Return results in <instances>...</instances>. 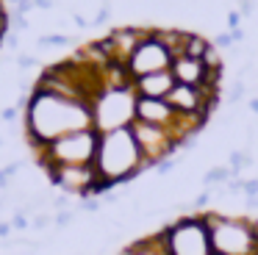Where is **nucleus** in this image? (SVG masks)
<instances>
[{
    "label": "nucleus",
    "instance_id": "obj_1",
    "mask_svg": "<svg viewBox=\"0 0 258 255\" xmlns=\"http://www.w3.org/2000/svg\"><path fill=\"white\" fill-rule=\"evenodd\" d=\"M95 128L92 119V103L84 100H70L53 92H42L34 89L28 97V108H25V133L28 142L36 150L47 147L50 142L78 131H89Z\"/></svg>",
    "mask_w": 258,
    "mask_h": 255
},
{
    "label": "nucleus",
    "instance_id": "obj_2",
    "mask_svg": "<svg viewBox=\"0 0 258 255\" xmlns=\"http://www.w3.org/2000/svg\"><path fill=\"white\" fill-rule=\"evenodd\" d=\"M97 177L103 183V194L114 188L117 183H128L136 175L147 169V161L139 150L134 131L131 128H119L111 133H100V144H97V158H95Z\"/></svg>",
    "mask_w": 258,
    "mask_h": 255
},
{
    "label": "nucleus",
    "instance_id": "obj_3",
    "mask_svg": "<svg viewBox=\"0 0 258 255\" xmlns=\"http://www.w3.org/2000/svg\"><path fill=\"white\" fill-rule=\"evenodd\" d=\"M206 225L217 255H255L258 252V222L247 216H225L208 211Z\"/></svg>",
    "mask_w": 258,
    "mask_h": 255
},
{
    "label": "nucleus",
    "instance_id": "obj_4",
    "mask_svg": "<svg viewBox=\"0 0 258 255\" xmlns=\"http://www.w3.org/2000/svg\"><path fill=\"white\" fill-rule=\"evenodd\" d=\"M136 92L131 86H108L92 100V119L97 133H111L136 122Z\"/></svg>",
    "mask_w": 258,
    "mask_h": 255
},
{
    "label": "nucleus",
    "instance_id": "obj_5",
    "mask_svg": "<svg viewBox=\"0 0 258 255\" xmlns=\"http://www.w3.org/2000/svg\"><path fill=\"white\" fill-rule=\"evenodd\" d=\"M97 144H100V133L95 128H89V131H78L56 139L47 147L36 150V155H39V164L45 169H53V166H89L97 158Z\"/></svg>",
    "mask_w": 258,
    "mask_h": 255
},
{
    "label": "nucleus",
    "instance_id": "obj_6",
    "mask_svg": "<svg viewBox=\"0 0 258 255\" xmlns=\"http://www.w3.org/2000/svg\"><path fill=\"white\" fill-rule=\"evenodd\" d=\"M158 236H161L167 255H214L211 233H208L203 214L180 216L172 225L161 227Z\"/></svg>",
    "mask_w": 258,
    "mask_h": 255
},
{
    "label": "nucleus",
    "instance_id": "obj_7",
    "mask_svg": "<svg viewBox=\"0 0 258 255\" xmlns=\"http://www.w3.org/2000/svg\"><path fill=\"white\" fill-rule=\"evenodd\" d=\"M131 131H134L136 142H139V150H142V155H145V161H147V169H150V166H158L164 158H172L175 150L183 147V142H180L169 128L150 125V122L136 119L134 125H131Z\"/></svg>",
    "mask_w": 258,
    "mask_h": 255
},
{
    "label": "nucleus",
    "instance_id": "obj_8",
    "mask_svg": "<svg viewBox=\"0 0 258 255\" xmlns=\"http://www.w3.org/2000/svg\"><path fill=\"white\" fill-rule=\"evenodd\" d=\"M47 175H50V180L61 192L78 194L81 200L103 192V183L97 177L95 164H89V166H53V169H47Z\"/></svg>",
    "mask_w": 258,
    "mask_h": 255
},
{
    "label": "nucleus",
    "instance_id": "obj_9",
    "mask_svg": "<svg viewBox=\"0 0 258 255\" xmlns=\"http://www.w3.org/2000/svg\"><path fill=\"white\" fill-rule=\"evenodd\" d=\"M172 61H175V55L158 39H153V33H150L128 58V72H131V78H142V75H150V72L172 70Z\"/></svg>",
    "mask_w": 258,
    "mask_h": 255
},
{
    "label": "nucleus",
    "instance_id": "obj_10",
    "mask_svg": "<svg viewBox=\"0 0 258 255\" xmlns=\"http://www.w3.org/2000/svg\"><path fill=\"white\" fill-rule=\"evenodd\" d=\"M150 36V28H136V25H125V28H114L106 36V44L111 50L114 61L128 64V58L134 55V50L139 47L145 39Z\"/></svg>",
    "mask_w": 258,
    "mask_h": 255
},
{
    "label": "nucleus",
    "instance_id": "obj_11",
    "mask_svg": "<svg viewBox=\"0 0 258 255\" xmlns=\"http://www.w3.org/2000/svg\"><path fill=\"white\" fill-rule=\"evenodd\" d=\"M136 119H139V122H150V125L169 128V131L175 133V125H178V111L169 105V100L139 97V100H136Z\"/></svg>",
    "mask_w": 258,
    "mask_h": 255
},
{
    "label": "nucleus",
    "instance_id": "obj_12",
    "mask_svg": "<svg viewBox=\"0 0 258 255\" xmlns=\"http://www.w3.org/2000/svg\"><path fill=\"white\" fill-rule=\"evenodd\" d=\"M211 72L206 67V61L200 58H189V55H178L172 61V75L175 83H183V86H197V89H208V81H211ZM211 92V89H208ZM219 94V92H214Z\"/></svg>",
    "mask_w": 258,
    "mask_h": 255
},
{
    "label": "nucleus",
    "instance_id": "obj_13",
    "mask_svg": "<svg viewBox=\"0 0 258 255\" xmlns=\"http://www.w3.org/2000/svg\"><path fill=\"white\" fill-rule=\"evenodd\" d=\"M178 86L175 83L172 70H164V72H150V75H142L134 78V92L136 97H153V100H167L172 94V89Z\"/></svg>",
    "mask_w": 258,
    "mask_h": 255
},
{
    "label": "nucleus",
    "instance_id": "obj_14",
    "mask_svg": "<svg viewBox=\"0 0 258 255\" xmlns=\"http://www.w3.org/2000/svg\"><path fill=\"white\" fill-rule=\"evenodd\" d=\"M119 255H167V249L161 244V236L156 233V236H147V238H139V241L128 244Z\"/></svg>",
    "mask_w": 258,
    "mask_h": 255
},
{
    "label": "nucleus",
    "instance_id": "obj_15",
    "mask_svg": "<svg viewBox=\"0 0 258 255\" xmlns=\"http://www.w3.org/2000/svg\"><path fill=\"white\" fill-rule=\"evenodd\" d=\"M214 47V42H208L206 36H200V33H189V39H186L183 44V55H189V58H206V53Z\"/></svg>",
    "mask_w": 258,
    "mask_h": 255
},
{
    "label": "nucleus",
    "instance_id": "obj_16",
    "mask_svg": "<svg viewBox=\"0 0 258 255\" xmlns=\"http://www.w3.org/2000/svg\"><path fill=\"white\" fill-rule=\"evenodd\" d=\"M230 177H236L233 172H230V166H214V169H208L206 175H203V183H206V186H217V183H228Z\"/></svg>",
    "mask_w": 258,
    "mask_h": 255
},
{
    "label": "nucleus",
    "instance_id": "obj_17",
    "mask_svg": "<svg viewBox=\"0 0 258 255\" xmlns=\"http://www.w3.org/2000/svg\"><path fill=\"white\" fill-rule=\"evenodd\" d=\"M252 164V158H250V153H244V150H233V153L228 155V166H230V172H233L236 177H239V172L244 169V166H250Z\"/></svg>",
    "mask_w": 258,
    "mask_h": 255
},
{
    "label": "nucleus",
    "instance_id": "obj_18",
    "mask_svg": "<svg viewBox=\"0 0 258 255\" xmlns=\"http://www.w3.org/2000/svg\"><path fill=\"white\" fill-rule=\"evenodd\" d=\"M36 44H39V47H64V44H70V39L64 36V33H50V36L36 39Z\"/></svg>",
    "mask_w": 258,
    "mask_h": 255
},
{
    "label": "nucleus",
    "instance_id": "obj_19",
    "mask_svg": "<svg viewBox=\"0 0 258 255\" xmlns=\"http://www.w3.org/2000/svg\"><path fill=\"white\" fill-rule=\"evenodd\" d=\"M73 219H75V214H73L70 208H67V211H56V216H53V225H56V227H67Z\"/></svg>",
    "mask_w": 258,
    "mask_h": 255
},
{
    "label": "nucleus",
    "instance_id": "obj_20",
    "mask_svg": "<svg viewBox=\"0 0 258 255\" xmlns=\"http://www.w3.org/2000/svg\"><path fill=\"white\" fill-rule=\"evenodd\" d=\"M53 222V216L50 214H36L34 219H31V227H34V230H45L47 225H50Z\"/></svg>",
    "mask_w": 258,
    "mask_h": 255
},
{
    "label": "nucleus",
    "instance_id": "obj_21",
    "mask_svg": "<svg viewBox=\"0 0 258 255\" xmlns=\"http://www.w3.org/2000/svg\"><path fill=\"white\" fill-rule=\"evenodd\" d=\"M78 208H81V211H86V214H95V211H100V200H95V197H84Z\"/></svg>",
    "mask_w": 258,
    "mask_h": 255
},
{
    "label": "nucleus",
    "instance_id": "obj_22",
    "mask_svg": "<svg viewBox=\"0 0 258 255\" xmlns=\"http://www.w3.org/2000/svg\"><path fill=\"white\" fill-rule=\"evenodd\" d=\"M233 44H236V39H233V33H219V36H217V42H214V47H233Z\"/></svg>",
    "mask_w": 258,
    "mask_h": 255
},
{
    "label": "nucleus",
    "instance_id": "obj_23",
    "mask_svg": "<svg viewBox=\"0 0 258 255\" xmlns=\"http://www.w3.org/2000/svg\"><path fill=\"white\" fill-rule=\"evenodd\" d=\"M241 97H244V83L236 81V83H233V89H230V94H228V100H230V103H239Z\"/></svg>",
    "mask_w": 258,
    "mask_h": 255
},
{
    "label": "nucleus",
    "instance_id": "obj_24",
    "mask_svg": "<svg viewBox=\"0 0 258 255\" xmlns=\"http://www.w3.org/2000/svg\"><path fill=\"white\" fill-rule=\"evenodd\" d=\"M175 166H178V158H164L161 164L156 166V169H158V175H169V172H172Z\"/></svg>",
    "mask_w": 258,
    "mask_h": 255
},
{
    "label": "nucleus",
    "instance_id": "obj_25",
    "mask_svg": "<svg viewBox=\"0 0 258 255\" xmlns=\"http://www.w3.org/2000/svg\"><path fill=\"white\" fill-rule=\"evenodd\" d=\"M28 225H31V222L25 219V214H23V211H17V214H14V219H12V227H14V230H25Z\"/></svg>",
    "mask_w": 258,
    "mask_h": 255
},
{
    "label": "nucleus",
    "instance_id": "obj_26",
    "mask_svg": "<svg viewBox=\"0 0 258 255\" xmlns=\"http://www.w3.org/2000/svg\"><path fill=\"white\" fill-rule=\"evenodd\" d=\"M244 197H258V177H252V180H244Z\"/></svg>",
    "mask_w": 258,
    "mask_h": 255
},
{
    "label": "nucleus",
    "instance_id": "obj_27",
    "mask_svg": "<svg viewBox=\"0 0 258 255\" xmlns=\"http://www.w3.org/2000/svg\"><path fill=\"white\" fill-rule=\"evenodd\" d=\"M208 203H211V192H208V188H206L203 194H197V197H195V208H206Z\"/></svg>",
    "mask_w": 258,
    "mask_h": 255
},
{
    "label": "nucleus",
    "instance_id": "obj_28",
    "mask_svg": "<svg viewBox=\"0 0 258 255\" xmlns=\"http://www.w3.org/2000/svg\"><path fill=\"white\" fill-rule=\"evenodd\" d=\"M34 64H36L34 55H20V58H17V67H20V70H31Z\"/></svg>",
    "mask_w": 258,
    "mask_h": 255
},
{
    "label": "nucleus",
    "instance_id": "obj_29",
    "mask_svg": "<svg viewBox=\"0 0 258 255\" xmlns=\"http://www.w3.org/2000/svg\"><path fill=\"white\" fill-rule=\"evenodd\" d=\"M31 9H34V0H20V3H17V14H28V11Z\"/></svg>",
    "mask_w": 258,
    "mask_h": 255
},
{
    "label": "nucleus",
    "instance_id": "obj_30",
    "mask_svg": "<svg viewBox=\"0 0 258 255\" xmlns=\"http://www.w3.org/2000/svg\"><path fill=\"white\" fill-rule=\"evenodd\" d=\"M239 20H241V11H233V14L228 17V28H230V31H239Z\"/></svg>",
    "mask_w": 258,
    "mask_h": 255
},
{
    "label": "nucleus",
    "instance_id": "obj_31",
    "mask_svg": "<svg viewBox=\"0 0 258 255\" xmlns=\"http://www.w3.org/2000/svg\"><path fill=\"white\" fill-rule=\"evenodd\" d=\"M6 25H9V14H6V9H3V0H0V36H3Z\"/></svg>",
    "mask_w": 258,
    "mask_h": 255
},
{
    "label": "nucleus",
    "instance_id": "obj_32",
    "mask_svg": "<svg viewBox=\"0 0 258 255\" xmlns=\"http://www.w3.org/2000/svg\"><path fill=\"white\" fill-rule=\"evenodd\" d=\"M252 9H255V3H252V0H241V14H250Z\"/></svg>",
    "mask_w": 258,
    "mask_h": 255
},
{
    "label": "nucleus",
    "instance_id": "obj_33",
    "mask_svg": "<svg viewBox=\"0 0 258 255\" xmlns=\"http://www.w3.org/2000/svg\"><path fill=\"white\" fill-rule=\"evenodd\" d=\"M34 6H36V9H50L53 0H34Z\"/></svg>",
    "mask_w": 258,
    "mask_h": 255
},
{
    "label": "nucleus",
    "instance_id": "obj_34",
    "mask_svg": "<svg viewBox=\"0 0 258 255\" xmlns=\"http://www.w3.org/2000/svg\"><path fill=\"white\" fill-rule=\"evenodd\" d=\"M12 230H14L12 225H0V238H6V236H9V233H12Z\"/></svg>",
    "mask_w": 258,
    "mask_h": 255
},
{
    "label": "nucleus",
    "instance_id": "obj_35",
    "mask_svg": "<svg viewBox=\"0 0 258 255\" xmlns=\"http://www.w3.org/2000/svg\"><path fill=\"white\" fill-rule=\"evenodd\" d=\"M14 116H17V108H6V111H3V119H14Z\"/></svg>",
    "mask_w": 258,
    "mask_h": 255
},
{
    "label": "nucleus",
    "instance_id": "obj_36",
    "mask_svg": "<svg viewBox=\"0 0 258 255\" xmlns=\"http://www.w3.org/2000/svg\"><path fill=\"white\" fill-rule=\"evenodd\" d=\"M250 111H252V114H258V97L250 100Z\"/></svg>",
    "mask_w": 258,
    "mask_h": 255
},
{
    "label": "nucleus",
    "instance_id": "obj_37",
    "mask_svg": "<svg viewBox=\"0 0 258 255\" xmlns=\"http://www.w3.org/2000/svg\"><path fill=\"white\" fill-rule=\"evenodd\" d=\"M214 255H217V252H214Z\"/></svg>",
    "mask_w": 258,
    "mask_h": 255
}]
</instances>
